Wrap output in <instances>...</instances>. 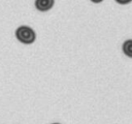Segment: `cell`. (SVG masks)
I'll return each instance as SVG.
<instances>
[{
	"instance_id": "cell-4",
	"label": "cell",
	"mask_w": 132,
	"mask_h": 124,
	"mask_svg": "<svg viewBox=\"0 0 132 124\" xmlns=\"http://www.w3.org/2000/svg\"><path fill=\"white\" fill-rule=\"evenodd\" d=\"M132 0H116V2L117 3H119V4H128V3H130Z\"/></svg>"
},
{
	"instance_id": "cell-6",
	"label": "cell",
	"mask_w": 132,
	"mask_h": 124,
	"mask_svg": "<svg viewBox=\"0 0 132 124\" xmlns=\"http://www.w3.org/2000/svg\"><path fill=\"white\" fill-rule=\"evenodd\" d=\"M53 124H60V123H53Z\"/></svg>"
},
{
	"instance_id": "cell-3",
	"label": "cell",
	"mask_w": 132,
	"mask_h": 124,
	"mask_svg": "<svg viewBox=\"0 0 132 124\" xmlns=\"http://www.w3.org/2000/svg\"><path fill=\"white\" fill-rule=\"evenodd\" d=\"M122 50L126 56L132 58V39L126 40L122 45Z\"/></svg>"
},
{
	"instance_id": "cell-5",
	"label": "cell",
	"mask_w": 132,
	"mask_h": 124,
	"mask_svg": "<svg viewBox=\"0 0 132 124\" xmlns=\"http://www.w3.org/2000/svg\"><path fill=\"white\" fill-rule=\"evenodd\" d=\"M93 3H100V2H102L103 0H91Z\"/></svg>"
},
{
	"instance_id": "cell-2",
	"label": "cell",
	"mask_w": 132,
	"mask_h": 124,
	"mask_svg": "<svg viewBox=\"0 0 132 124\" xmlns=\"http://www.w3.org/2000/svg\"><path fill=\"white\" fill-rule=\"evenodd\" d=\"M55 0H35V7L39 11H47L54 6Z\"/></svg>"
},
{
	"instance_id": "cell-1",
	"label": "cell",
	"mask_w": 132,
	"mask_h": 124,
	"mask_svg": "<svg viewBox=\"0 0 132 124\" xmlns=\"http://www.w3.org/2000/svg\"><path fill=\"white\" fill-rule=\"evenodd\" d=\"M15 37L24 44H31L36 39V33L29 26H20L15 30Z\"/></svg>"
}]
</instances>
